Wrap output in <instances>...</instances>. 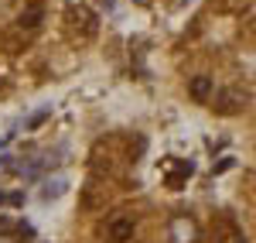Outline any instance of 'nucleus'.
Instances as JSON below:
<instances>
[{
  "mask_svg": "<svg viewBox=\"0 0 256 243\" xmlns=\"http://www.w3.org/2000/svg\"><path fill=\"white\" fill-rule=\"evenodd\" d=\"M130 236H134V223L130 219H113L110 223V240L113 243H126Z\"/></svg>",
  "mask_w": 256,
  "mask_h": 243,
  "instance_id": "1",
  "label": "nucleus"
},
{
  "mask_svg": "<svg viewBox=\"0 0 256 243\" xmlns=\"http://www.w3.org/2000/svg\"><path fill=\"white\" fill-rule=\"evenodd\" d=\"M171 236H174V243H192L195 240V223H192V219H174Z\"/></svg>",
  "mask_w": 256,
  "mask_h": 243,
  "instance_id": "2",
  "label": "nucleus"
},
{
  "mask_svg": "<svg viewBox=\"0 0 256 243\" xmlns=\"http://www.w3.org/2000/svg\"><path fill=\"white\" fill-rule=\"evenodd\" d=\"M192 93H195V100H208V93H212V79L208 76H198L192 82Z\"/></svg>",
  "mask_w": 256,
  "mask_h": 243,
  "instance_id": "3",
  "label": "nucleus"
},
{
  "mask_svg": "<svg viewBox=\"0 0 256 243\" xmlns=\"http://www.w3.org/2000/svg\"><path fill=\"white\" fill-rule=\"evenodd\" d=\"M62 192H65V178H55V182H48L41 188V199H58Z\"/></svg>",
  "mask_w": 256,
  "mask_h": 243,
  "instance_id": "4",
  "label": "nucleus"
},
{
  "mask_svg": "<svg viewBox=\"0 0 256 243\" xmlns=\"http://www.w3.org/2000/svg\"><path fill=\"white\" fill-rule=\"evenodd\" d=\"M20 202H24L20 192H0V205H14V209H18Z\"/></svg>",
  "mask_w": 256,
  "mask_h": 243,
  "instance_id": "5",
  "label": "nucleus"
},
{
  "mask_svg": "<svg viewBox=\"0 0 256 243\" xmlns=\"http://www.w3.org/2000/svg\"><path fill=\"white\" fill-rule=\"evenodd\" d=\"M38 18H41V11H38V7H31L28 14H20V24H28V28H34V24H38Z\"/></svg>",
  "mask_w": 256,
  "mask_h": 243,
  "instance_id": "6",
  "label": "nucleus"
},
{
  "mask_svg": "<svg viewBox=\"0 0 256 243\" xmlns=\"http://www.w3.org/2000/svg\"><path fill=\"white\" fill-rule=\"evenodd\" d=\"M48 113H52V106H44V110H38V113H31V120H28V127H38V123L44 120Z\"/></svg>",
  "mask_w": 256,
  "mask_h": 243,
  "instance_id": "7",
  "label": "nucleus"
},
{
  "mask_svg": "<svg viewBox=\"0 0 256 243\" xmlns=\"http://www.w3.org/2000/svg\"><path fill=\"white\" fill-rule=\"evenodd\" d=\"M222 243H250V240H246V236H239V233H229Z\"/></svg>",
  "mask_w": 256,
  "mask_h": 243,
  "instance_id": "8",
  "label": "nucleus"
}]
</instances>
